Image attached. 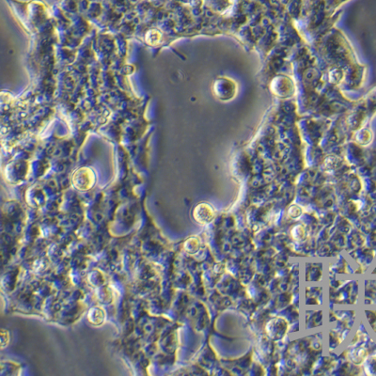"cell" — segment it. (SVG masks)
<instances>
[{
	"label": "cell",
	"mask_w": 376,
	"mask_h": 376,
	"mask_svg": "<svg viewBox=\"0 0 376 376\" xmlns=\"http://www.w3.org/2000/svg\"><path fill=\"white\" fill-rule=\"evenodd\" d=\"M74 183L80 190L90 189L94 183V176L92 171L88 168L79 169L74 176Z\"/></svg>",
	"instance_id": "obj_1"
}]
</instances>
